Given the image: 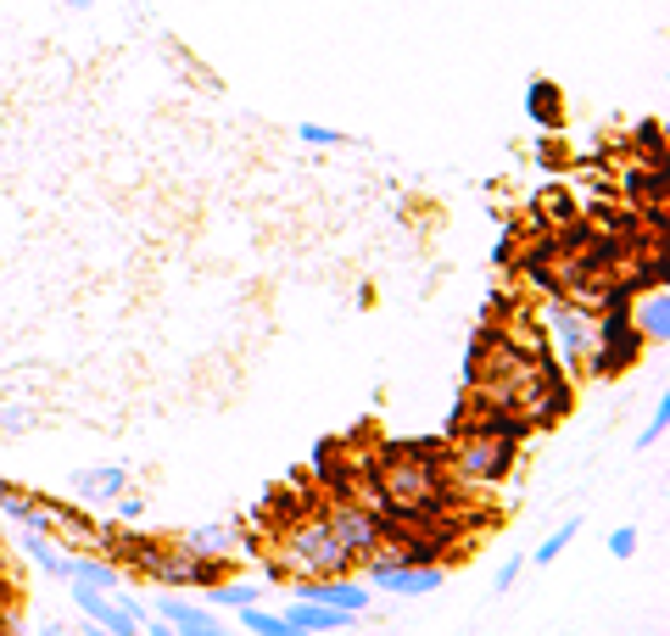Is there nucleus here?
<instances>
[{
    "label": "nucleus",
    "instance_id": "nucleus-1",
    "mask_svg": "<svg viewBox=\"0 0 670 636\" xmlns=\"http://www.w3.org/2000/svg\"><path fill=\"white\" fill-rule=\"evenodd\" d=\"M279 564L291 569V580H330V575H347L352 569V559L342 553V542L330 536L319 503L302 519H291V525L279 530Z\"/></svg>",
    "mask_w": 670,
    "mask_h": 636
},
{
    "label": "nucleus",
    "instance_id": "nucleus-2",
    "mask_svg": "<svg viewBox=\"0 0 670 636\" xmlns=\"http://www.w3.org/2000/svg\"><path fill=\"white\" fill-rule=\"evenodd\" d=\"M648 352V340L632 329V302L603 308L593 319V347H587V380H620L626 369H637V358Z\"/></svg>",
    "mask_w": 670,
    "mask_h": 636
},
{
    "label": "nucleus",
    "instance_id": "nucleus-3",
    "mask_svg": "<svg viewBox=\"0 0 670 636\" xmlns=\"http://www.w3.org/2000/svg\"><path fill=\"white\" fill-rule=\"evenodd\" d=\"M519 464V447L509 442H487V435H453L447 442V475L458 492H492V485H503Z\"/></svg>",
    "mask_w": 670,
    "mask_h": 636
},
{
    "label": "nucleus",
    "instance_id": "nucleus-4",
    "mask_svg": "<svg viewBox=\"0 0 670 636\" xmlns=\"http://www.w3.org/2000/svg\"><path fill=\"white\" fill-rule=\"evenodd\" d=\"M542 324H548V358L576 380L587 369V347H593V319L576 308V302H564V297H548L542 302Z\"/></svg>",
    "mask_w": 670,
    "mask_h": 636
},
{
    "label": "nucleus",
    "instance_id": "nucleus-5",
    "mask_svg": "<svg viewBox=\"0 0 670 636\" xmlns=\"http://www.w3.org/2000/svg\"><path fill=\"white\" fill-rule=\"evenodd\" d=\"M319 508H324V525H330V536H335V542H342V553H347L352 564H363L369 553H380V548H386V519L363 514V508H358V503H347V497H324Z\"/></svg>",
    "mask_w": 670,
    "mask_h": 636
},
{
    "label": "nucleus",
    "instance_id": "nucleus-6",
    "mask_svg": "<svg viewBox=\"0 0 670 636\" xmlns=\"http://www.w3.org/2000/svg\"><path fill=\"white\" fill-rule=\"evenodd\" d=\"M297 603H319V609H347V614H363L369 609V586L352 580V575H330V580H291Z\"/></svg>",
    "mask_w": 670,
    "mask_h": 636
},
{
    "label": "nucleus",
    "instance_id": "nucleus-7",
    "mask_svg": "<svg viewBox=\"0 0 670 636\" xmlns=\"http://www.w3.org/2000/svg\"><path fill=\"white\" fill-rule=\"evenodd\" d=\"M525 118H531L542 134H564V123H570V95H564V84L548 79V73H537L531 84H525Z\"/></svg>",
    "mask_w": 670,
    "mask_h": 636
},
{
    "label": "nucleus",
    "instance_id": "nucleus-8",
    "mask_svg": "<svg viewBox=\"0 0 670 636\" xmlns=\"http://www.w3.org/2000/svg\"><path fill=\"white\" fill-rule=\"evenodd\" d=\"M152 620H163V625H168V631H179V636H218V631H224V620H218L213 609L190 603V598H179V592H163Z\"/></svg>",
    "mask_w": 670,
    "mask_h": 636
},
{
    "label": "nucleus",
    "instance_id": "nucleus-9",
    "mask_svg": "<svg viewBox=\"0 0 670 636\" xmlns=\"http://www.w3.org/2000/svg\"><path fill=\"white\" fill-rule=\"evenodd\" d=\"M68 586H89V592H123V564L107 553H68Z\"/></svg>",
    "mask_w": 670,
    "mask_h": 636
},
{
    "label": "nucleus",
    "instance_id": "nucleus-10",
    "mask_svg": "<svg viewBox=\"0 0 670 636\" xmlns=\"http://www.w3.org/2000/svg\"><path fill=\"white\" fill-rule=\"evenodd\" d=\"M576 218H582V202H576V190H570V184H548V190L531 195V229L537 235H553L564 224H576Z\"/></svg>",
    "mask_w": 670,
    "mask_h": 636
},
{
    "label": "nucleus",
    "instance_id": "nucleus-11",
    "mask_svg": "<svg viewBox=\"0 0 670 636\" xmlns=\"http://www.w3.org/2000/svg\"><path fill=\"white\" fill-rule=\"evenodd\" d=\"M632 329L648 340V347H665L670 340V290H643V297H632Z\"/></svg>",
    "mask_w": 670,
    "mask_h": 636
},
{
    "label": "nucleus",
    "instance_id": "nucleus-12",
    "mask_svg": "<svg viewBox=\"0 0 670 636\" xmlns=\"http://www.w3.org/2000/svg\"><path fill=\"white\" fill-rule=\"evenodd\" d=\"M68 485H73L84 503H118V497L129 492V469H123V464H95V469L68 475Z\"/></svg>",
    "mask_w": 670,
    "mask_h": 636
},
{
    "label": "nucleus",
    "instance_id": "nucleus-13",
    "mask_svg": "<svg viewBox=\"0 0 670 636\" xmlns=\"http://www.w3.org/2000/svg\"><path fill=\"white\" fill-rule=\"evenodd\" d=\"M279 620L297 625L302 636H347V631L358 625V614H347V609H319V603H291Z\"/></svg>",
    "mask_w": 670,
    "mask_h": 636
},
{
    "label": "nucleus",
    "instance_id": "nucleus-14",
    "mask_svg": "<svg viewBox=\"0 0 670 636\" xmlns=\"http://www.w3.org/2000/svg\"><path fill=\"white\" fill-rule=\"evenodd\" d=\"M241 525H202V530H184L174 548L196 553V559H235V542H241Z\"/></svg>",
    "mask_w": 670,
    "mask_h": 636
},
{
    "label": "nucleus",
    "instance_id": "nucleus-15",
    "mask_svg": "<svg viewBox=\"0 0 670 636\" xmlns=\"http://www.w3.org/2000/svg\"><path fill=\"white\" fill-rule=\"evenodd\" d=\"M632 163L670 168V152H665V123H659V118H637V123H632Z\"/></svg>",
    "mask_w": 670,
    "mask_h": 636
},
{
    "label": "nucleus",
    "instance_id": "nucleus-16",
    "mask_svg": "<svg viewBox=\"0 0 670 636\" xmlns=\"http://www.w3.org/2000/svg\"><path fill=\"white\" fill-rule=\"evenodd\" d=\"M17 548H23V559H34L45 575H57V580H68V553L51 542V536H39V530H23L17 536Z\"/></svg>",
    "mask_w": 670,
    "mask_h": 636
},
{
    "label": "nucleus",
    "instance_id": "nucleus-17",
    "mask_svg": "<svg viewBox=\"0 0 670 636\" xmlns=\"http://www.w3.org/2000/svg\"><path fill=\"white\" fill-rule=\"evenodd\" d=\"M258 598H263V580H218V586H207L213 609H258Z\"/></svg>",
    "mask_w": 670,
    "mask_h": 636
},
{
    "label": "nucleus",
    "instance_id": "nucleus-18",
    "mask_svg": "<svg viewBox=\"0 0 670 636\" xmlns=\"http://www.w3.org/2000/svg\"><path fill=\"white\" fill-rule=\"evenodd\" d=\"M537 168L542 173H570V168H576V152L564 145V134H542L537 140Z\"/></svg>",
    "mask_w": 670,
    "mask_h": 636
},
{
    "label": "nucleus",
    "instance_id": "nucleus-19",
    "mask_svg": "<svg viewBox=\"0 0 670 636\" xmlns=\"http://www.w3.org/2000/svg\"><path fill=\"white\" fill-rule=\"evenodd\" d=\"M235 620H241L247 636H302L297 625H285V620L268 614V609H235Z\"/></svg>",
    "mask_w": 670,
    "mask_h": 636
},
{
    "label": "nucleus",
    "instance_id": "nucleus-20",
    "mask_svg": "<svg viewBox=\"0 0 670 636\" xmlns=\"http://www.w3.org/2000/svg\"><path fill=\"white\" fill-rule=\"evenodd\" d=\"M576 536H582V519H564V525L553 530V536H542V548L531 553V564H553V559H559V553L570 548V542H576Z\"/></svg>",
    "mask_w": 670,
    "mask_h": 636
},
{
    "label": "nucleus",
    "instance_id": "nucleus-21",
    "mask_svg": "<svg viewBox=\"0 0 670 636\" xmlns=\"http://www.w3.org/2000/svg\"><path fill=\"white\" fill-rule=\"evenodd\" d=\"M665 430H670V397H659V403H654V419H648V430H637V453L659 447V442H665Z\"/></svg>",
    "mask_w": 670,
    "mask_h": 636
},
{
    "label": "nucleus",
    "instance_id": "nucleus-22",
    "mask_svg": "<svg viewBox=\"0 0 670 636\" xmlns=\"http://www.w3.org/2000/svg\"><path fill=\"white\" fill-rule=\"evenodd\" d=\"M297 140H302V145H313V152H342V145H347V134H342V129H324V123H302V129H297Z\"/></svg>",
    "mask_w": 670,
    "mask_h": 636
},
{
    "label": "nucleus",
    "instance_id": "nucleus-23",
    "mask_svg": "<svg viewBox=\"0 0 670 636\" xmlns=\"http://www.w3.org/2000/svg\"><path fill=\"white\" fill-rule=\"evenodd\" d=\"M637 548H643L637 525H620V530L609 536V559H637Z\"/></svg>",
    "mask_w": 670,
    "mask_h": 636
},
{
    "label": "nucleus",
    "instance_id": "nucleus-24",
    "mask_svg": "<svg viewBox=\"0 0 670 636\" xmlns=\"http://www.w3.org/2000/svg\"><path fill=\"white\" fill-rule=\"evenodd\" d=\"M34 430V408H0V435H23Z\"/></svg>",
    "mask_w": 670,
    "mask_h": 636
},
{
    "label": "nucleus",
    "instance_id": "nucleus-25",
    "mask_svg": "<svg viewBox=\"0 0 670 636\" xmlns=\"http://www.w3.org/2000/svg\"><path fill=\"white\" fill-rule=\"evenodd\" d=\"M112 514H118L123 525H140V519H146V497H140V492H123V497L112 503Z\"/></svg>",
    "mask_w": 670,
    "mask_h": 636
},
{
    "label": "nucleus",
    "instance_id": "nucleus-26",
    "mask_svg": "<svg viewBox=\"0 0 670 636\" xmlns=\"http://www.w3.org/2000/svg\"><path fill=\"white\" fill-rule=\"evenodd\" d=\"M519 564H525V559H509V564L498 569V580H492V586H498V592H509V586L519 580Z\"/></svg>",
    "mask_w": 670,
    "mask_h": 636
},
{
    "label": "nucleus",
    "instance_id": "nucleus-27",
    "mask_svg": "<svg viewBox=\"0 0 670 636\" xmlns=\"http://www.w3.org/2000/svg\"><path fill=\"white\" fill-rule=\"evenodd\" d=\"M146 636H179V631H168L163 620H146Z\"/></svg>",
    "mask_w": 670,
    "mask_h": 636
},
{
    "label": "nucleus",
    "instance_id": "nucleus-28",
    "mask_svg": "<svg viewBox=\"0 0 670 636\" xmlns=\"http://www.w3.org/2000/svg\"><path fill=\"white\" fill-rule=\"evenodd\" d=\"M39 636H68V625H39Z\"/></svg>",
    "mask_w": 670,
    "mask_h": 636
},
{
    "label": "nucleus",
    "instance_id": "nucleus-29",
    "mask_svg": "<svg viewBox=\"0 0 670 636\" xmlns=\"http://www.w3.org/2000/svg\"><path fill=\"white\" fill-rule=\"evenodd\" d=\"M68 7H73V12H89V7H95V0H68Z\"/></svg>",
    "mask_w": 670,
    "mask_h": 636
},
{
    "label": "nucleus",
    "instance_id": "nucleus-30",
    "mask_svg": "<svg viewBox=\"0 0 670 636\" xmlns=\"http://www.w3.org/2000/svg\"><path fill=\"white\" fill-rule=\"evenodd\" d=\"M347 636H352V631H347Z\"/></svg>",
    "mask_w": 670,
    "mask_h": 636
}]
</instances>
